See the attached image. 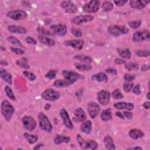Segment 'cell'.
I'll return each instance as SVG.
<instances>
[{"label": "cell", "instance_id": "cell-1", "mask_svg": "<svg viewBox=\"0 0 150 150\" xmlns=\"http://www.w3.org/2000/svg\"><path fill=\"white\" fill-rule=\"evenodd\" d=\"M1 112L4 118L7 121H9L15 112L13 105L8 100H4L1 103Z\"/></svg>", "mask_w": 150, "mask_h": 150}, {"label": "cell", "instance_id": "cell-2", "mask_svg": "<svg viewBox=\"0 0 150 150\" xmlns=\"http://www.w3.org/2000/svg\"><path fill=\"white\" fill-rule=\"evenodd\" d=\"M108 33L113 36H119L127 34L129 29L124 25H110L107 28Z\"/></svg>", "mask_w": 150, "mask_h": 150}, {"label": "cell", "instance_id": "cell-3", "mask_svg": "<svg viewBox=\"0 0 150 150\" xmlns=\"http://www.w3.org/2000/svg\"><path fill=\"white\" fill-rule=\"evenodd\" d=\"M40 128L47 132H51L52 131V125L48 117L42 112H39L38 115Z\"/></svg>", "mask_w": 150, "mask_h": 150}, {"label": "cell", "instance_id": "cell-4", "mask_svg": "<svg viewBox=\"0 0 150 150\" xmlns=\"http://www.w3.org/2000/svg\"><path fill=\"white\" fill-rule=\"evenodd\" d=\"M77 140L82 149H96L98 148V144L96 141L92 139L85 140L79 134L77 135Z\"/></svg>", "mask_w": 150, "mask_h": 150}, {"label": "cell", "instance_id": "cell-5", "mask_svg": "<svg viewBox=\"0 0 150 150\" xmlns=\"http://www.w3.org/2000/svg\"><path fill=\"white\" fill-rule=\"evenodd\" d=\"M62 75L64 77V79L68 81L71 84L75 83L79 79L84 78V77H83L82 75L79 74L78 73L68 70H63Z\"/></svg>", "mask_w": 150, "mask_h": 150}, {"label": "cell", "instance_id": "cell-6", "mask_svg": "<svg viewBox=\"0 0 150 150\" xmlns=\"http://www.w3.org/2000/svg\"><path fill=\"white\" fill-rule=\"evenodd\" d=\"M42 97L45 100L50 101H56L60 97V93L52 88H48L42 93Z\"/></svg>", "mask_w": 150, "mask_h": 150}, {"label": "cell", "instance_id": "cell-7", "mask_svg": "<svg viewBox=\"0 0 150 150\" xmlns=\"http://www.w3.org/2000/svg\"><path fill=\"white\" fill-rule=\"evenodd\" d=\"M149 38V31L148 29H144L135 32L132 35V40L134 42H141L148 40Z\"/></svg>", "mask_w": 150, "mask_h": 150}, {"label": "cell", "instance_id": "cell-8", "mask_svg": "<svg viewBox=\"0 0 150 150\" xmlns=\"http://www.w3.org/2000/svg\"><path fill=\"white\" fill-rule=\"evenodd\" d=\"M22 125L25 129L29 131H32L35 129L36 126L35 120L29 115H25L22 119Z\"/></svg>", "mask_w": 150, "mask_h": 150}, {"label": "cell", "instance_id": "cell-9", "mask_svg": "<svg viewBox=\"0 0 150 150\" xmlns=\"http://www.w3.org/2000/svg\"><path fill=\"white\" fill-rule=\"evenodd\" d=\"M100 4L99 1H90L83 6V11L87 13H95L99 9Z\"/></svg>", "mask_w": 150, "mask_h": 150}, {"label": "cell", "instance_id": "cell-10", "mask_svg": "<svg viewBox=\"0 0 150 150\" xmlns=\"http://www.w3.org/2000/svg\"><path fill=\"white\" fill-rule=\"evenodd\" d=\"M6 16L14 21H19L25 19L27 17V13L22 10L16 9L8 12Z\"/></svg>", "mask_w": 150, "mask_h": 150}, {"label": "cell", "instance_id": "cell-11", "mask_svg": "<svg viewBox=\"0 0 150 150\" xmlns=\"http://www.w3.org/2000/svg\"><path fill=\"white\" fill-rule=\"evenodd\" d=\"M97 98L100 104L103 105H105L110 102V93L107 90H101L97 93Z\"/></svg>", "mask_w": 150, "mask_h": 150}, {"label": "cell", "instance_id": "cell-12", "mask_svg": "<svg viewBox=\"0 0 150 150\" xmlns=\"http://www.w3.org/2000/svg\"><path fill=\"white\" fill-rule=\"evenodd\" d=\"M94 16L91 15H79L73 18L71 20V22L73 24L80 25L83 23L91 21L93 20Z\"/></svg>", "mask_w": 150, "mask_h": 150}, {"label": "cell", "instance_id": "cell-13", "mask_svg": "<svg viewBox=\"0 0 150 150\" xmlns=\"http://www.w3.org/2000/svg\"><path fill=\"white\" fill-rule=\"evenodd\" d=\"M87 112L91 118H95L100 111V105L96 102H90L87 104Z\"/></svg>", "mask_w": 150, "mask_h": 150}, {"label": "cell", "instance_id": "cell-14", "mask_svg": "<svg viewBox=\"0 0 150 150\" xmlns=\"http://www.w3.org/2000/svg\"><path fill=\"white\" fill-rule=\"evenodd\" d=\"M60 6L63 10L69 13H76L77 11L76 5L70 1H63L60 3Z\"/></svg>", "mask_w": 150, "mask_h": 150}, {"label": "cell", "instance_id": "cell-15", "mask_svg": "<svg viewBox=\"0 0 150 150\" xmlns=\"http://www.w3.org/2000/svg\"><path fill=\"white\" fill-rule=\"evenodd\" d=\"M60 115L63 120L64 125L68 129H72L73 128V124L69 116L67 111L64 108L61 109L60 111Z\"/></svg>", "mask_w": 150, "mask_h": 150}, {"label": "cell", "instance_id": "cell-16", "mask_svg": "<svg viewBox=\"0 0 150 150\" xmlns=\"http://www.w3.org/2000/svg\"><path fill=\"white\" fill-rule=\"evenodd\" d=\"M50 29L52 30L53 34H56L59 36H64L66 34L67 28V26L62 23L53 25L50 26Z\"/></svg>", "mask_w": 150, "mask_h": 150}, {"label": "cell", "instance_id": "cell-17", "mask_svg": "<svg viewBox=\"0 0 150 150\" xmlns=\"http://www.w3.org/2000/svg\"><path fill=\"white\" fill-rule=\"evenodd\" d=\"M64 45L66 46H70L72 48L81 50L84 45V41L80 39H73L64 40L63 42Z\"/></svg>", "mask_w": 150, "mask_h": 150}, {"label": "cell", "instance_id": "cell-18", "mask_svg": "<svg viewBox=\"0 0 150 150\" xmlns=\"http://www.w3.org/2000/svg\"><path fill=\"white\" fill-rule=\"evenodd\" d=\"M74 114L75 117L73 118V120L77 122H83L86 119V114L81 108H77L74 111Z\"/></svg>", "mask_w": 150, "mask_h": 150}, {"label": "cell", "instance_id": "cell-19", "mask_svg": "<svg viewBox=\"0 0 150 150\" xmlns=\"http://www.w3.org/2000/svg\"><path fill=\"white\" fill-rule=\"evenodd\" d=\"M149 2V1H130L129 6L135 9H142Z\"/></svg>", "mask_w": 150, "mask_h": 150}, {"label": "cell", "instance_id": "cell-20", "mask_svg": "<svg viewBox=\"0 0 150 150\" xmlns=\"http://www.w3.org/2000/svg\"><path fill=\"white\" fill-rule=\"evenodd\" d=\"M7 28L8 31L12 33L25 34L27 32V30L26 29V28L22 26L9 25L8 26Z\"/></svg>", "mask_w": 150, "mask_h": 150}, {"label": "cell", "instance_id": "cell-21", "mask_svg": "<svg viewBox=\"0 0 150 150\" xmlns=\"http://www.w3.org/2000/svg\"><path fill=\"white\" fill-rule=\"evenodd\" d=\"M134 104L131 103L118 102L114 104V107L118 110H132L134 108Z\"/></svg>", "mask_w": 150, "mask_h": 150}, {"label": "cell", "instance_id": "cell-22", "mask_svg": "<svg viewBox=\"0 0 150 150\" xmlns=\"http://www.w3.org/2000/svg\"><path fill=\"white\" fill-rule=\"evenodd\" d=\"M38 38L39 41L41 43H42V44H43V45H45L46 46H54L55 45V42H54V40H53V39H50V38H49L48 37H46V36H45L44 35H39L38 36Z\"/></svg>", "mask_w": 150, "mask_h": 150}, {"label": "cell", "instance_id": "cell-23", "mask_svg": "<svg viewBox=\"0 0 150 150\" xmlns=\"http://www.w3.org/2000/svg\"><path fill=\"white\" fill-rule=\"evenodd\" d=\"M0 76L5 82L8 83L9 85H12V76L5 69H1Z\"/></svg>", "mask_w": 150, "mask_h": 150}, {"label": "cell", "instance_id": "cell-24", "mask_svg": "<svg viewBox=\"0 0 150 150\" xmlns=\"http://www.w3.org/2000/svg\"><path fill=\"white\" fill-rule=\"evenodd\" d=\"M103 142L104 143L105 148L108 150H114L115 149V145L113 142V139L112 138L109 136H105L104 138Z\"/></svg>", "mask_w": 150, "mask_h": 150}, {"label": "cell", "instance_id": "cell-25", "mask_svg": "<svg viewBox=\"0 0 150 150\" xmlns=\"http://www.w3.org/2000/svg\"><path fill=\"white\" fill-rule=\"evenodd\" d=\"M91 79L93 80H96L98 82H104L107 83L108 81L107 76L103 72H100L95 74H93L91 76Z\"/></svg>", "mask_w": 150, "mask_h": 150}, {"label": "cell", "instance_id": "cell-26", "mask_svg": "<svg viewBox=\"0 0 150 150\" xmlns=\"http://www.w3.org/2000/svg\"><path fill=\"white\" fill-rule=\"evenodd\" d=\"M129 135L134 139H137L139 138H142L144 136V133L142 131L139 129H132L129 132Z\"/></svg>", "mask_w": 150, "mask_h": 150}, {"label": "cell", "instance_id": "cell-27", "mask_svg": "<svg viewBox=\"0 0 150 150\" xmlns=\"http://www.w3.org/2000/svg\"><path fill=\"white\" fill-rule=\"evenodd\" d=\"M80 129L82 132L86 133L87 134H89L91 133L92 129V122L91 121H83L82 124L81 125Z\"/></svg>", "mask_w": 150, "mask_h": 150}, {"label": "cell", "instance_id": "cell-28", "mask_svg": "<svg viewBox=\"0 0 150 150\" xmlns=\"http://www.w3.org/2000/svg\"><path fill=\"white\" fill-rule=\"evenodd\" d=\"M117 52L118 54L122 58L128 60L131 57V52L128 49H121L118 48L117 49Z\"/></svg>", "mask_w": 150, "mask_h": 150}, {"label": "cell", "instance_id": "cell-29", "mask_svg": "<svg viewBox=\"0 0 150 150\" xmlns=\"http://www.w3.org/2000/svg\"><path fill=\"white\" fill-rule=\"evenodd\" d=\"M74 66L76 68L81 71H87L91 70L92 69L91 66L88 64L86 63H75Z\"/></svg>", "mask_w": 150, "mask_h": 150}, {"label": "cell", "instance_id": "cell-30", "mask_svg": "<svg viewBox=\"0 0 150 150\" xmlns=\"http://www.w3.org/2000/svg\"><path fill=\"white\" fill-rule=\"evenodd\" d=\"M70 138L68 137H65V136H63V135H56L54 139V143L56 145H59L62 143H67L70 141Z\"/></svg>", "mask_w": 150, "mask_h": 150}, {"label": "cell", "instance_id": "cell-31", "mask_svg": "<svg viewBox=\"0 0 150 150\" xmlns=\"http://www.w3.org/2000/svg\"><path fill=\"white\" fill-rule=\"evenodd\" d=\"M101 119L104 121H107L111 119L112 114L110 108H108L106 110H104L101 112Z\"/></svg>", "mask_w": 150, "mask_h": 150}, {"label": "cell", "instance_id": "cell-32", "mask_svg": "<svg viewBox=\"0 0 150 150\" xmlns=\"http://www.w3.org/2000/svg\"><path fill=\"white\" fill-rule=\"evenodd\" d=\"M71 85L70 83H69L68 81L64 80H56L54 81L53 83V86L55 87H68L69 86Z\"/></svg>", "mask_w": 150, "mask_h": 150}, {"label": "cell", "instance_id": "cell-33", "mask_svg": "<svg viewBox=\"0 0 150 150\" xmlns=\"http://www.w3.org/2000/svg\"><path fill=\"white\" fill-rule=\"evenodd\" d=\"M73 58L76 60H80L81 62L86 63V64H89V63H91L93 61V59L91 57H90L88 56H86V55H81V54L76 55V56H74Z\"/></svg>", "mask_w": 150, "mask_h": 150}, {"label": "cell", "instance_id": "cell-34", "mask_svg": "<svg viewBox=\"0 0 150 150\" xmlns=\"http://www.w3.org/2000/svg\"><path fill=\"white\" fill-rule=\"evenodd\" d=\"M24 137L27 139L28 142L30 144H35L38 139V136L37 135L29 134L28 133H25Z\"/></svg>", "mask_w": 150, "mask_h": 150}, {"label": "cell", "instance_id": "cell-35", "mask_svg": "<svg viewBox=\"0 0 150 150\" xmlns=\"http://www.w3.org/2000/svg\"><path fill=\"white\" fill-rule=\"evenodd\" d=\"M16 63L17 65H18L19 66L22 68L26 69L29 68V66L28 64V60L25 57H22L19 60H16Z\"/></svg>", "mask_w": 150, "mask_h": 150}, {"label": "cell", "instance_id": "cell-36", "mask_svg": "<svg viewBox=\"0 0 150 150\" xmlns=\"http://www.w3.org/2000/svg\"><path fill=\"white\" fill-rule=\"evenodd\" d=\"M125 68L128 71H134L138 69L139 66L135 62H129L125 64Z\"/></svg>", "mask_w": 150, "mask_h": 150}, {"label": "cell", "instance_id": "cell-37", "mask_svg": "<svg viewBox=\"0 0 150 150\" xmlns=\"http://www.w3.org/2000/svg\"><path fill=\"white\" fill-rule=\"evenodd\" d=\"M7 40L13 45L18 46L19 47H23V45L21 43V42H20V40L14 36H8L7 38Z\"/></svg>", "mask_w": 150, "mask_h": 150}, {"label": "cell", "instance_id": "cell-38", "mask_svg": "<svg viewBox=\"0 0 150 150\" xmlns=\"http://www.w3.org/2000/svg\"><path fill=\"white\" fill-rule=\"evenodd\" d=\"M101 8L104 11L109 12L112 9L113 5L110 1H105L103 3Z\"/></svg>", "mask_w": 150, "mask_h": 150}, {"label": "cell", "instance_id": "cell-39", "mask_svg": "<svg viewBox=\"0 0 150 150\" xmlns=\"http://www.w3.org/2000/svg\"><path fill=\"white\" fill-rule=\"evenodd\" d=\"M128 24L131 27V28L135 29L138 28L141 25V21L138 19V20H133V21H130L128 22Z\"/></svg>", "mask_w": 150, "mask_h": 150}, {"label": "cell", "instance_id": "cell-40", "mask_svg": "<svg viewBox=\"0 0 150 150\" xmlns=\"http://www.w3.org/2000/svg\"><path fill=\"white\" fill-rule=\"evenodd\" d=\"M5 93L6 94V96H8V97L9 98H10L11 100H13V101H15L16 100V98L15 96H14L11 88L8 86H6L5 87Z\"/></svg>", "mask_w": 150, "mask_h": 150}, {"label": "cell", "instance_id": "cell-41", "mask_svg": "<svg viewBox=\"0 0 150 150\" xmlns=\"http://www.w3.org/2000/svg\"><path fill=\"white\" fill-rule=\"evenodd\" d=\"M135 53L139 57H148L149 56V51L148 50H138L135 51Z\"/></svg>", "mask_w": 150, "mask_h": 150}, {"label": "cell", "instance_id": "cell-42", "mask_svg": "<svg viewBox=\"0 0 150 150\" xmlns=\"http://www.w3.org/2000/svg\"><path fill=\"white\" fill-rule=\"evenodd\" d=\"M23 74L28 79V80H29L30 81H35L36 79V76L35 75V74H33L32 72L28 71H23Z\"/></svg>", "mask_w": 150, "mask_h": 150}, {"label": "cell", "instance_id": "cell-43", "mask_svg": "<svg viewBox=\"0 0 150 150\" xmlns=\"http://www.w3.org/2000/svg\"><path fill=\"white\" fill-rule=\"evenodd\" d=\"M38 31L40 33H42V35H53V32H51L50 31H49V30L45 29V28H43V27H38V29H37Z\"/></svg>", "mask_w": 150, "mask_h": 150}, {"label": "cell", "instance_id": "cell-44", "mask_svg": "<svg viewBox=\"0 0 150 150\" xmlns=\"http://www.w3.org/2000/svg\"><path fill=\"white\" fill-rule=\"evenodd\" d=\"M112 97L114 99H120L123 98V95L121 93L120 90L119 89H115L112 92Z\"/></svg>", "mask_w": 150, "mask_h": 150}, {"label": "cell", "instance_id": "cell-45", "mask_svg": "<svg viewBox=\"0 0 150 150\" xmlns=\"http://www.w3.org/2000/svg\"><path fill=\"white\" fill-rule=\"evenodd\" d=\"M123 90L125 92H130L133 87V83L131 82H126L123 84Z\"/></svg>", "mask_w": 150, "mask_h": 150}, {"label": "cell", "instance_id": "cell-46", "mask_svg": "<svg viewBox=\"0 0 150 150\" xmlns=\"http://www.w3.org/2000/svg\"><path fill=\"white\" fill-rule=\"evenodd\" d=\"M57 72L56 70H50L46 74L45 77L49 79H53L56 77Z\"/></svg>", "mask_w": 150, "mask_h": 150}, {"label": "cell", "instance_id": "cell-47", "mask_svg": "<svg viewBox=\"0 0 150 150\" xmlns=\"http://www.w3.org/2000/svg\"><path fill=\"white\" fill-rule=\"evenodd\" d=\"M71 32L74 36H75L76 37H80L82 35L81 30L80 29L77 28H74V27L71 28Z\"/></svg>", "mask_w": 150, "mask_h": 150}, {"label": "cell", "instance_id": "cell-48", "mask_svg": "<svg viewBox=\"0 0 150 150\" xmlns=\"http://www.w3.org/2000/svg\"><path fill=\"white\" fill-rule=\"evenodd\" d=\"M10 49L11 50V52L13 53H15L16 54H22L25 53L24 50H23L22 49L18 48V47H11Z\"/></svg>", "mask_w": 150, "mask_h": 150}, {"label": "cell", "instance_id": "cell-49", "mask_svg": "<svg viewBox=\"0 0 150 150\" xmlns=\"http://www.w3.org/2000/svg\"><path fill=\"white\" fill-rule=\"evenodd\" d=\"M124 79L127 82H131L132 80H134L135 79V76L132 74H130L126 73V74H125V75L124 76Z\"/></svg>", "mask_w": 150, "mask_h": 150}, {"label": "cell", "instance_id": "cell-50", "mask_svg": "<svg viewBox=\"0 0 150 150\" xmlns=\"http://www.w3.org/2000/svg\"><path fill=\"white\" fill-rule=\"evenodd\" d=\"M25 42L28 43V44H30V45H35L36 44V40H35L33 38L30 37V36H28L25 38Z\"/></svg>", "mask_w": 150, "mask_h": 150}, {"label": "cell", "instance_id": "cell-51", "mask_svg": "<svg viewBox=\"0 0 150 150\" xmlns=\"http://www.w3.org/2000/svg\"><path fill=\"white\" fill-rule=\"evenodd\" d=\"M132 92L137 94V95H139L141 93V90H140V85L139 84H137L135 87H134L132 88Z\"/></svg>", "mask_w": 150, "mask_h": 150}, {"label": "cell", "instance_id": "cell-52", "mask_svg": "<svg viewBox=\"0 0 150 150\" xmlns=\"http://www.w3.org/2000/svg\"><path fill=\"white\" fill-rule=\"evenodd\" d=\"M105 72L109 74H112L114 75L117 74V71L114 68H108L105 69Z\"/></svg>", "mask_w": 150, "mask_h": 150}, {"label": "cell", "instance_id": "cell-53", "mask_svg": "<svg viewBox=\"0 0 150 150\" xmlns=\"http://www.w3.org/2000/svg\"><path fill=\"white\" fill-rule=\"evenodd\" d=\"M114 2L115 3V4L118 6H124L125 4H127V1H114Z\"/></svg>", "mask_w": 150, "mask_h": 150}, {"label": "cell", "instance_id": "cell-54", "mask_svg": "<svg viewBox=\"0 0 150 150\" xmlns=\"http://www.w3.org/2000/svg\"><path fill=\"white\" fill-rule=\"evenodd\" d=\"M124 115L127 118V119H131L132 117V112L129 111H124Z\"/></svg>", "mask_w": 150, "mask_h": 150}, {"label": "cell", "instance_id": "cell-55", "mask_svg": "<svg viewBox=\"0 0 150 150\" xmlns=\"http://www.w3.org/2000/svg\"><path fill=\"white\" fill-rule=\"evenodd\" d=\"M114 63L115 64H124L125 63V62L121 59L119 58H117L114 60Z\"/></svg>", "mask_w": 150, "mask_h": 150}, {"label": "cell", "instance_id": "cell-56", "mask_svg": "<svg viewBox=\"0 0 150 150\" xmlns=\"http://www.w3.org/2000/svg\"><path fill=\"white\" fill-rule=\"evenodd\" d=\"M142 71H147L149 69V64H143L141 68Z\"/></svg>", "mask_w": 150, "mask_h": 150}, {"label": "cell", "instance_id": "cell-57", "mask_svg": "<svg viewBox=\"0 0 150 150\" xmlns=\"http://www.w3.org/2000/svg\"><path fill=\"white\" fill-rule=\"evenodd\" d=\"M142 106L145 109H149V107H150V103L149 101H146L144 103V104H142Z\"/></svg>", "mask_w": 150, "mask_h": 150}, {"label": "cell", "instance_id": "cell-58", "mask_svg": "<svg viewBox=\"0 0 150 150\" xmlns=\"http://www.w3.org/2000/svg\"><path fill=\"white\" fill-rule=\"evenodd\" d=\"M115 115H117V117H120V118H122V119H124V115L122 114V113H121V112H119V111H118V112H115Z\"/></svg>", "mask_w": 150, "mask_h": 150}, {"label": "cell", "instance_id": "cell-59", "mask_svg": "<svg viewBox=\"0 0 150 150\" xmlns=\"http://www.w3.org/2000/svg\"><path fill=\"white\" fill-rule=\"evenodd\" d=\"M127 149H142V148L141 146H134V147H131V148H128Z\"/></svg>", "mask_w": 150, "mask_h": 150}, {"label": "cell", "instance_id": "cell-60", "mask_svg": "<svg viewBox=\"0 0 150 150\" xmlns=\"http://www.w3.org/2000/svg\"><path fill=\"white\" fill-rule=\"evenodd\" d=\"M43 146V145L42 144H37L35 147H34V149H39V148H40V146Z\"/></svg>", "mask_w": 150, "mask_h": 150}, {"label": "cell", "instance_id": "cell-61", "mask_svg": "<svg viewBox=\"0 0 150 150\" xmlns=\"http://www.w3.org/2000/svg\"><path fill=\"white\" fill-rule=\"evenodd\" d=\"M1 66H6V65H8V63L5 60H1Z\"/></svg>", "mask_w": 150, "mask_h": 150}, {"label": "cell", "instance_id": "cell-62", "mask_svg": "<svg viewBox=\"0 0 150 150\" xmlns=\"http://www.w3.org/2000/svg\"><path fill=\"white\" fill-rule=\"evenodd\" d=\"M50 108V105H49V104H46V105H45V110H49V108Z\"/></svg>", "mask_w": 150, "mask_h": 150}, {"label": "cell", "instance_id": "cell-63", "mask_svg": "<svg viewBox=\"0 0 150 150\" xmlns=\"http://www.w3.org/2000/svg\"><path fill=\"white\" fill-rule=\"evenodd\" d=\"M149 92H148L147 93V94H146V97H147V98L148 99V100H149L150 99V97H149Z\"/></svg>", "mask_w": 150, "mask_h": 150}]
</instances>
